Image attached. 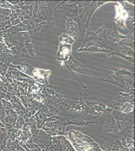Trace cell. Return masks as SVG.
Segmentation results:
<instances>
[{
    "label": "cell",
    "instance_id": "6da1fadb",
    "mask_svg": "<svg viewBox=\"0 0 135 151\" xmlns=\"http://www.w3.org/2000/svg\"><path fill=\"white\" fill-rule=\"evenodd\" d=\"M71 47L70 45H61L58 49L57 56L58 60H66L68 58L70 53Z\"/></svg>",
    "mask_w": 135,
    "mask_h": 151
},
{
    "label": "cell",
    "instance_id": "7a4b0ae2",
    "mask_svg": "<svg viewBox=\"0 0 135 151\" xmlns=\"http://www.w3.org/2000/svg\"><path fill=\"white\" fill-rule=\"evenodd\" d=\"M15 149V144L7 135L1 146V150L3 151H14Z\"/></svg>",
    "mask_w": 135,
    "mask_h": 151
},
{
    "label": "cell",
    "instance_id": "3957f363",
    "mask_svg": "<svg viewBox=\"0 0 135 151\" xmlns=\"http://www.w3.org/2000/svg\"><path fill=\"white\" fill-rule=\"evenodd\" d=\"M60 39L62 43H69L70 44L73 43L74 41V40L72 38H71L70 36L66 34H62L60 35Z\"/></svg>",
    "mask_w": 135,
    "mask_h": 151
}]
</instances>
